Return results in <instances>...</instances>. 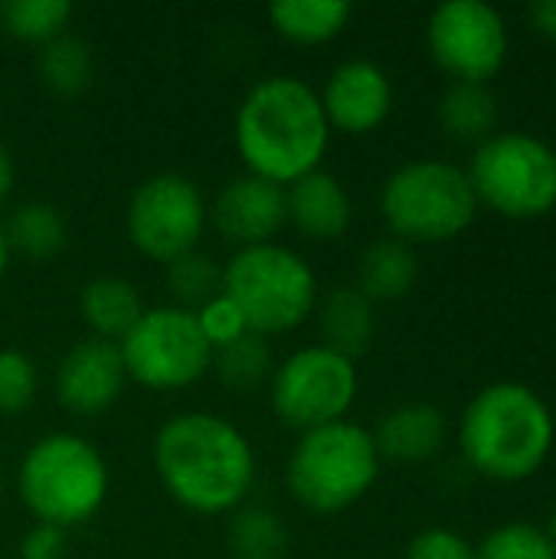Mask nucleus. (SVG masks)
<instances>
[{
  "label": "nucleus",
  "mask_w": 556,
  "mask_h": 559,
  "mask_svg": "<svg viewBox=\"0 0 556 559\" xmlns=\"http://www.w3.org/2000/svg\"><path fill=\"white\" fill-rule=\"evenodd\" d=\"M151 459L164 491L190 514H233L256 485L252 442L216 413L187 409L170 416L154 436Z\"/></svg>",
  "instance_id": "f257e3e1"
},
{
  "label": "nucleus",
  "mask_w": 556,
  "mask_h": 559,
  "mask_svg": "<svg viewBox=\"0 0 556 559\" xmlns=\"http://www.w3.org/2000/svg\"><path fill=\"white\" fill-rule=\"evenodd\" d=\"M233 138L246 174L288 187L321 167L331 124L321 95L305 79L269 75L239 102Z\"/></svg>",
  "instance_id": "f03ea898"
},
{
  "label": "nucleus",
  "mask_w": 556,
  "mask_h": 559,
  "mask_svg": "<svg viewBox=\"0 0 556 559\" xmlns=\"http://www.w3.org/2000/svg\"><path fill=\"white\" fill-rule=\"evenodd\" d=\"M556 426L551 406L528 383L501 380L472 396L459 423L465 462L505 485L534 478L554 452Z\"/></svg>",
  "instance_id": "7ed1b4c3"
},
{
  "label": "nucleus",
  "mask_w": 556,
  "mask_h": 559,
  "mask_svg": "<svg viewBox=\"0 0 556 559\" xmlns=\"http://www.w3.org/2000/svg\"><path fill=\"white\" fill-rule=\"evenodd\" d=\"M111 475L105 455L79 432L36 439L16 468L20 504L36 524L69 531L88 524L108 501Z\"/></svg>",
  "instance_id": "20e7f679"
},
{
  "label": "nucleus",
  "mask_w": 556,
  "mask_h": 559,
  "mask_svg": "<svg viewBox=\"0 0 556 559\" xmlns=\"http://www.w3.org/2000/svg\"><path fill=\"white\" fill-rule=\"evenodd\" d=\"M380 465L374 432L341 419L298 436L285 465V488L311 514H341L370 495Z\"/></svg>",
  "instance_id": "39448f33"
},
{
  "label": "nucleus",
  "mask_w": 556,
  "mask_h": 559,
  "mask_svg": "<svg viewBox=\"0 0 556 559\" xmlns=\"http://www.w3.org/2000/svg\"><path fill=\"white\" fill-rule=\"evenodd\" d=\"M223 295L239 308L249 334L272 337L301 328L318 308V275L282 242L236 249L223 265Z\"/></svg>",
  "instance_id": "423d86ee"
},
{
  "label": "nucleus",
  "mask_w": 556,
  "mask_h": 559,
  "mask_svg": "<svg viewBox=\"0 0 556 559\" xmlns=\"http://www.w3.org/2000/svg\"><path fill=\"white\" fill-rule=\"evenodd\" d=\"M380 213L390 233L410 246L449 242L475 223L478 200L459 164L410 160L383 180Z\"/></svg>",
  "instance_id": "0eeeda50"
},
{
  "label": "nucleus",
  "mask_w": 556,
  "mask_h": 559,
  "mask_svg": "<svg viewBox=\"0 0 556 559\" xmlns=\"http://www.w3.org/2000/svg\"><path fill=\"white\" fill-rule=\"evenodd\" d=\"M478 206L505 219H541L556 210V151L528 131L485 138L465 170Z\"/></svg>",
  "instance_id": "6e6552de"
},
{
  "label": "nucleus",
  "mask_w": 556,
  "mask_h": 559,
  "mask_svg": "<svg viewBox=\"0 0 556 559\" xmlns=\"http://www.w3.org/2000/svg\"><path fill=\"white\" fill-rule=\"evenodd\" d=\"M128 380L154 393L187 390L213 367V347L197 314L177 305L144 308L138 324L118 341Z\"/></svg>",
  "instance_id": "1a4fd4ad"
},
{
  "label": "nucleus",
  "mask_w": 556,
  "mask_h": 559,
  "mask_svg": "<svg viewBox=\"0 0 556 559\" xmlns=\"http://www.w3.org/2000/svg\"><path fill=\"white\" fill-rule=\"evenodd\" d=\"M357 390V364L324 344H311L275 364L269 380V403L275 419L301 436L341 423L351 413Z\"/></svg>",
  "instance_id": "9d476101"
},
{
  "label": "nucleus",
  "mask_w": 556,
  "mask_h": 559,
  "mask_svg": "<svg viewBox=\"0 0 556 559\" xmlns=\"http://www.w3.org/2000/svg\"><path fill=\"white\" fill-rule=\"evenodd\" d=\"M210 223V206L200 187L184 174H154L128 200L125 233L131 246L151 259L170 265L174 259L193 252Z\"/></svg>",
  "instance_id": "9b49d317"
},
{
  "label": "nucleus",
  "mask_w": 556,
  "mask_h": 559,
  "mask_svg": "<svg viewBox=\"0 0 556 559\" xmlns=\"http://www.w3.org/2000/svg\"><path fill=\"white\" fill-rule=\"evenodd\" d=\"M426 46L433 62L456 82L488 85L508 59V23L485 0H446L429 13Z\"/></svg>",
  "instance_id": "f8f14e48"
},
{
  "label": "nucleus",
  "mask_w": 556,
  "mask_h": 559,
  "mask_svg": "<svg viewBox=\"0 0 556 559\" xmlns=\"http://www.w3.org/2000/svg\"><path fill=\"white\" fill-rule=\"evenodd\" d=\"M128 373L118 344L85 337L66 350L56 367V400L72 416H102L125 393Z\"/></svg>",
  "instance_id": "ddd939ff"
},
{
  "label": "nucleus",
  "mask_w": 556,
  "mask_h": 559,
  "mask_svg": "<svg viewBox=\"0 0 556 559\" xmlns=\"http://www.w3.org/2000/svg\"><path fill=\"white\" fill-rule=\"evenodd\" d=\"M210 219L216 233L236 249L275 242V236L288 226L285 187L269 183L252 174L233 177L216 193Z\"/></svg>",
  "instance_id": "4468645a"
},
{
  "label": "nucleus",
  "mask_w": 556,
  "mask_h": 559,
  "mask_svg": "<svg viewBox=\"0 0 556 559\" xmlns=\"http://www.w3.org/2000/svg\"><path fill=\"white\" fill-rule=\"evenodd\" d=\"M321 108L331 128L344 134H370L390 118L393 82L377 62L347 59L328 75Z\"/></svg>",
  "instance_id": "2eb2a0df"
},
{
  "label": "nucleus",
  "mask_w": 556,
  "mask_h": 559,
  "mask_svg": "<svg viewBox=\"0 0 556 559\" xmlns=\"http://www.w3.org/2000/svg\"><path fill=\"white\" fill-rule=\"evenodd\" d=\"M288 223L311 242H334L351 229L354 203L331 170H311L285 187Z\"/></svg>",
  "instance_id": "dca6fc26"
},
{
  "label": "nucleus",
  "mask_w": 556,
  "mask_h": 559,
  "mask_svg": "<svg viewBox=\"0 0 556 559\" xmlns=\"http://www.w3.org/2000/svg\"><path fill=\"white\" fill-rule=\"evenodd\" d=\"M446 432H449V423L439 406L403 403L380 419L374 442H377L380 459H390L400 465H419L439 455V449L446 445Z\"/></svg>",
  "instance_id": "f3484780"
},
{
  "label": "nucleus",
  "mask_w": 556,
  "mask_h": 559,
  "mask_svg": "<svg viewBox=\"0 0 556 559\" xmlns=\"http://www.w3.org/2000/svg\"><path fill=\"white\" fill-rule=\"evenodd\" d=\"M318 328L324 347L344 354L347 360H357L370 350L377 334L374 301L357 285L334 288L318 301Z\"/></svg>",
  "instance_id": "a211bd4d"
},
{
  "label": "nucleus",
  "mask_w": 556,
  "mask_h": 559,
  "mask_svg": "<svg viewBox=\"0 0 556 559\" xmlns=\"http://www.w3.org/2000/svg\"><path fill=\"white\" fill-rule=\"evenodd\" d=\"M79 314H82L85 328L92 331V337L118 344L144 314V301H141V292L134 288V282H128L121 275H98L82 288Z\"/></svg>",
  "instance_id": "6ab92c4d"
},
{
  "label": "nucleus",
  "mask_w": 556,
  "mask_h": 559,
  "mask_svg": "<svg viewBox=\"0 0 556 559\" xmlns=\"http://www.w3.org/2000/svg\"><path fill=\"white\" fill-rule=\"evenodd\" d=\"M416 275H419V262H416L413 246L397 236H387L364 249L360 265H357V288L374 305L397 301L410 295V288L416 285Z\"/></svg>",
  "instance_id": "aec40b11"
},
{
  "label": "nucleus",
  "mask_w": 556,
  "mask_h": 559,
  "mask_svg": "<svg viewBox=\"0 0 556 559\" xmlns=\"http://www.w3.org/2000/svg\"><path fill=\"white\" fill-rule=\"evenodd\" d=\"M3 236H7L10 255L16 252V255H23L29 262H46V259H52V255H59L66 249L69 226H66L62 213L52 203L26 200L7 216Z\"/></svg>",
  "instance_id": "412c9836"
},
{
  "label": "nucleus",
  "mask_w": 556,
  "mask_h": 559,
  "mask_svg": "<svg viewBox=\"0 0 556 559\" xmlns=\"http://www.w3.org/2000/svg\"><path fill=\"white\" fill-rule=\"evenodd\" d=\"M272 29L295 46H321L334 39L347 20L351 3L341 0H279L269 7Z\"/></svg>",
  "instance_id": "4be33fe9"
},
{
  "label": "nucleus",
  "mask_w": 556,
  "mask_h": 559,
  "mask_svg": "<svg viewBox=\"0 0 556 559\" xmlns=\"http://www.w3.org/2000/svg\"><path fill=\"white\" fill-rule=\"evenodd\" d=\"M439 124L452 141L462 144H482L492 138L498 121V102L488 85L478 82H452L439 98Z\"/></svg>",
  "instance_id": "5701e85b"
},
{
  "label": "nucleus",
  "mask_w": 556,
  "mask_h": 559,
  "mask_svg": "<svg viewBox=\"0 0 556 559\" xmlns=\"http://www.w3.org/2000/svg\"><path fill=\"white\" fill-rule=\"evenodd\" d=\"M226 550L233 559H288L292 534L272 508H239L226 524Z\"/></svg>",
  "instance_id": "b1692460"
},
{
  "label": "nucleus",
  "mask_w": 556,
  "mask_h": 559,
  "mask_svg": "<svg viewBox=\"0 0 556 559\" xmlns=\"http://www.w3.org/2000/svg\"><path fill=\"white\" fill-rule=\"evenodd\" d=\"M36 75L52 95H62V98L82 95L95 79V59H92L88 43L62 33L52 43L39 46Z\"/></svg>",
  "instance_id": "393cba45"
},
{
  "label": "nucleus",
  "mask_w": 556,
  "mask_h": 559,
  "mask_svg": "<svg viewBox=\"0 0 556 559\" xmlns=\"http://www.w3.org/2000/svg\"><path fill=\"white\" fill-rule=\"evenodd\" d=\"M216 380L233 390V393H256L272 380L275 360H272V347L265 344V337L259 334H242L233 344L213 350V367Z\"/></svg>",
  "instance_id": "a878e982"
},
{
  "label": "nucleus",
  "mask_w": 556,
  "mask_h": 559,
  "mask_svg": "<svg viewBox=\"0 0 556 559\" xmlns=\"http://www.w3.org/2000/svg\"><path fill=\"white\" fill-rule=\"evenodd\" d=\"M72 16L69 0H3L0 3V29H7L20 43L46 46L66 33Z\"/></svg>",
  "instance_id": "bb28decb"
},
{
  "label": "nucleus",
  "mask_w": 556,
  "mask_h": 559,
  "mask_svg": "<svg viewBox=\"0 0 556 559\" xmlns=\"http://www.w3.org/2000/svg\"><path fill=\"white\" fill-rule=\"evenodd\" d=\"M167 288L177 308L197 311L223 292V265H216L206 252L193 249L167 265Z\"/></svg>",
  "instance_id": "cd10ccee"
},
{
  "label": "nucleus",
  "mask_w": 556,
  "mask_h": 559,
  "mask_svg": "<svg viewBox=\"0 0 556 559\" xmlns=\"http://www.w3.org/2000/svg\"><path fill=\"white\" fill-rule=\"evenodd\" d=\"M472 559H556L554 544L547 540L544 527L514 521L495 527L478 547Z\"/></svg>",
  "instance_id": "c85d7f7f"
},
{
  "label": "nucleus",
  "mask_w": 556,
  "mask_h": 559,
  "mask_svg": "<svg viewBox=\"0 0 556 559\" xmlns=\"http://www.w3.org/2000/svg\"><path fill=\"white\" fill-rule=\"evenodd\" d=\"M36 400V364L16 347L0 350V416H20Z\"/></svg>",
  "instance_id": "c756f323"
},
{
  "label": "nucleus",
  "mask_w": 556,
  "mask_h": 559,
  "mask_svg": "<svg viewBox=\"0 0 556 559\" xmlns=\"http://www.w3.org/2000/svg\"><path fill=\"white\" fill-rule=\"evenodd\" d=\"M193 314H197V324H200V331H203V337L210 341L213 350H220V347L233 344L236 337L249 334V328H246L239 308H236L223 292H220L213 301H206L203 308H197Z\"/></svg>",
  "instance_id": "7c9ffc66"
},
{
  "label": "nucleus",
  "mask_w": 556,
  "mask_h": 559,
  "mask_svg": "<svg viewBox=\"0 0 556 559\" xmlns=\"http://www.w3.org/2000/svg\"><path fill=\"white\" fill-rule=\"evenodd\" d=\"M475 547L446 527H429L423 534H416L406 547V559H472Z\"/></svg>",
  "instance_id": "2f4dec72"
},
{
  "label": "nucleus",
  "mask_w": 556,
  "mask_h": 559,
  "mask_svg": "<svg viewBox=\"0 0 556 559\" xmlns=\"http://www.w3.org/2000/svg\"><path fill=\"white\" fill-rule=\"evenodd\" d=\"M20 559H62L66 557V531L36 524L20 540Z\"/></svg>",
  "instance_id": "473e14b6"
},
{
  "label": "nucleus",
  "mask_w": 556,
  "mask_h": 559,
  "mask_svg": "<svg viewBox=\"0 0 556 559\" xmlns=\"http://www.w3.org/2000/svg\"><path fill=\"white\" fill-rule=\"evenodd\" d=\"M528 20L537 33H544L547 39L556 43V0H537L528 7Z\"/></svg>",
  "instance_id": "72a5a7b5"
},
{
  "label": "nucleus",
  "mask_w": 556,
  "mask_h": 559,
  "mask_svg": "<svg viewBox=\"0 0 556 559\" xmlns=\"http://www.w3.org/2000/svg\"><path fill=\"white\" fill-rule=\"evenodd\" d=\"M13 183H16V167H13L10 151L0 144V206H3V203H7V197L13 193Z\"/></svg>",
  "instance_id": "f704fd0d"
},
{
  "label": "nucleus",
  "mask_w": 556,
  "mask_h": 559,
  "mask_svg": "<svg viewBox=\"0 0 556 559\" xmlns=\"http://www.w3.org/2000/svg\"><path fill=\"white\" fill-rule=\"evenodd\" d=\"M7 269H10V246H7V236H3V223H0V282L7 278Z\"/></svg>",
  "instance_id": "c9c22d12"
},
{
  "label": "nucleus",
  "mask_w": 556,
  "mask_h": 559,
  "mask_svg": "<svg viewBox=\"0 0 556 559\" xmlns=\"http://www.w3.org/2000/svg\"><path fill=\"white\" fill-rule=\"evenodd\" d=\"M544 534H547V540L554 544V550H556V508L551 511V518H547V527H544Z\"/></svg>",
  "instance_id": "e433bc0d"
},
{
  "label": "nucleus",
  "mask_w": 556,
  "mask_h": 559,
  "mask_svg": "<svg viewBox=\"0 0 556 559\" xmlns=\"http://www.w3.org/2000/svg\"><path fill=\"white\" fill-rule=\"evenodd\" d=\"M0 495H3V468H0Z\"/></svg>",
  "instance_id": "4c0bfd02"
}]
</instances>
